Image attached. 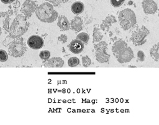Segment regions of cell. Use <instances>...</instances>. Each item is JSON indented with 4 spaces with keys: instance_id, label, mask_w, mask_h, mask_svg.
I'll return each mask as SVG.
<instances>
[{
    "instance_id": "obj_1",
    "label": "cell",
    "mask_w": 159,
    "mask_h": 125,
    "mask_svg": "<svg viewBox=\"0 0 159 125\" xmlns=\"http://www.w3.org/2000/svg\"><path fill=\"white\" fill-rule=\"evenodd\" d=\"M112 51L117 61L120 63L129 62L134 58V53L132 49L122 40H117L114 43Z\"/></svg>"
},
{
    "instance_id": "obj_2",
    "label": "cell",
    "mask_w": 159,
    "mask_h": 125,
    "mask_svg": "<svg viewBox=\"0 0 159 125\" xmlns=\"http://www.w3.org/2000/svg\"><path fill=\"white\" fill-rule=\"evenodd\" d=\"M29 27L27 17L23 14L17 15L9 27V35L12 38H20Z\"/></svg>"
},
{
    "instance_id": "obj_3",
    "label": "cell",
    "mask_w": 159,
    "mask_h": 125,
    "mask_svg": "<svg viewBox=\"0 0 159 125\" xmlns=\"http://www.w3.org/2000/svg\"><path fill=\"white\" fill-rule=\"evenodd\" d=\"M35 14L37 18L43 22L52 23L58 18V13L54 10L50 2H44L37 7Z\"/></svg>"
},
{
    "instance_id": "obj_4",
    "label": "cell",
    "mask_w": 159,
    "mask_h": 125,
    "mask_svg": "<svg viewBox=\"0 0 159 125\" xmlns=\"http://www.w3.org/2000/svg\"><path fill=\"white\" fill-rule=\"evenodd\" d=\"M120 25L124 30L130 28L136 24V16L134 12L130 9L122 10L118 14Z\"/></svg>"
},
{
    "instance_id": "obj_5",
    "label": "cell",
    "mask_w": 159,
    "mask_h": 125,
    "mask_svg": "<svg viewBox=\"0 0 159 125\" xmlns=\"http://www.w3.org/2000/svg\"><path fill=\"white\" fill-rule=\"evenodd\" d=\"M9 53L13 57L18 58L23 56L26 51L25 45L22 38H17L12 41L8 48Z\"/></svg>"
},
{
    "instance_id": "obj_6",
    "label": "cell",
    "mask_w": 159,
    "mask_h": 125,
    "mask_svg": "<svg viewBox=\"0 0 159 125\" xmlns=\"http://www.w3.org/2000/svg\"><path fill=\"white\" fill-rule=\"evenodd\" d=\"M107 43L105 41H100L99 43L95 44L94 47L95 49L96 59L101 62H107L109 60L110 55L106 52Z\"/></svg>"
},
{
    "instance_id": "obj_7",
    "label": "cell",
    "mask_w": 159,
    "mask_h": 125,
    "mask_svg": "<svg viewBox=\"0 0 159 125\" xmlns=\"http://www.w3.org/2000/svg\"><path fill=\"white\" fill-rule=\"evenodd\" d=\"M149 33V30L145 26H142L132 33L130 40L135 45H141L145 43V38Z\"/></svg>"
},
{
    "instance_id": "obj_8",
    "label": "cell",
    "mask_w": 159,
    "mask_h": 125,
    "mask_svg": "<svg viewBox=\"0 0 159 125\" xmlns=\"http://www.w3.org/2000/svg\"><path fill=\"white\" fill-rule=\"evenodd\" d=\"M37 4L32 0H26L22 4L20 9V11L24 15L27 17H30L32 14L35 12Z\"/></svg>"
},
{
    "instance_id": "obj_9",
    "label": "cell",
    "mask_w": 159,
    "mask_h": 125,
    "mask_svg": "<svg viewBox=\"0 0 159 125\" xmlns=\"http://www.w3.org/2000/svg\"><path fill=\"white\" fill-rule=\"evenodd\" d=\"M43 44L44 41L42 38L36 35L30 36L27 40L28 46L34 50L40 49L43 46Z\"/></svg>"
},
{
    "instance_id": "obj_10",
    "label": "cell",
    "mask_w": 159,
    "mask_h": 125,
    "mask_svg": "<svg viewBox=\"0 0 159 125\" xmlns=\"http://www.w3.org/2000/svg\"><path fill=\"white\" fill-rule=\"evenodd\" d=\"M142 6L143 12L147 14H152L157 11V4L153 0H143Z\"/></svg>"
},
{
    "instance_id": "obj_11",
    "label": "cell",
    "mask_w": 159,
    "mask_h": 125,
    "mask_svg": "<svg viewBox=\"0 0 159 125\" xmlns=\"http://www.w3.org/2000/svg\"><path fill=\"white\" fill-rule=\"evenodd\" d=\"M68 48L71 52L73 53L79 54L82 52L84 49V43L78 39H75L71 41V42L68 45Z\"/></svg>"
},
{
    "instance_id": "obj_12",
    "label": "cell",
    "mask_w": 159,
    "mask_h": 125,
    "mask_svg": "<svg viewBox=\"0 0 159 125\" xmlns=\"http://www.w3.org/2000/svg\"><path fill=\"white\" fill-rule=\"evenodd\" d=\"M64 64V61L60 57H53L48 59L44 64L47 67H61Z\"/></svg>"
},
{
    "instance_id": "obj_13",
    "label": "cell",
    "mask_w": 159,
    "mask_h": 125,
    "mask_svg": "<svg viewBox=\"0 0 159 125\" xmlns=\"http://www.w3.org/2000/svg\"><path fill=\"white\" fill-rule=\"evenodd\" d=\"M57 25L61 30L65 31L70 29V24L68 19L66 17V16L63 15H61L58 17Z\"/></svg>"
},
{
    "instance_id": "obj_14",
    "label": "cell",
    "mask_w": 159,
    "mask_h": 125,
    "mask_svg": "<svg viewBox=\"0 0 159 125\" xmlns=\"http://www.w3.org/2000/svg\"><path fill=\"white\" fill-rule=\"evenodd\" d=\"M70 27L73 30L76 32H80L81 30L83 27L82 19L79 16L75 17L71 20L70 22Z\"/></svg>"
},
{
    "instance_id": "obj_15",
    "label": "cell",
    "mask_w": 159,
    "mask_h": 125,
    "mask_svg": "<svg viewBox=\"0 0 159 125\" xmlns=\"http://www.w3.org/2000/svg\"><path fill=\"white\" fill-rule=\"evenodd\" d=\"M115 22H116V19L115 17L112 15H110L106 17V18L102 21V24L100 25V27L104 31L107 30L111 25V24Z\"/></svg>"
},
{
    "instance_id": "obj_16",
    "label": "cell",
    "mask_w": 159,
    "mask_h": 125,
    "mask_svg": "<svg viewBox=\"0 0 159 125\" xmlns=\"http://www.w3.org/2000/svg\"><path fill=\"white\" fill-rule=\"evenodd\" d=\"M84 6L81 1H76L73 2L71 6V10L72 12L75 14H80L82 13L84 11Z\"/></svg>"
},
{
    "instance_id": "obj_17",
    "label": "cell",
    "mask_w": 159,
    "mask_h": 125,
    "mask_svg": "<svg viewBox=\"0 0 159 125\" xmlns=\"http://www.w3.org/2000/svg\"><path fill=\"white\" fill-rule=\"evenodd\" d=\"M158 51H159V44H158V43L154 45L150 50V54L151 57L156 61H158V59H159Z\"/></svg>"
},
{
    "instance_id": "obj_18",
    "label": "cell",
    "mask_w": 159,
    "mask_h": 125,
    "mask_svg": "<svg viewBox=\"0 0 159 125\" xmlns=\"http://www.w3.org/2000/svg\"><path fill=\"white\" fill-rule=\"evenodd\" d=\"M93 41L94 42H98L101 40V39L102 38V33L99 31V28L98 27H94V30H93Z\"/></svg>"
},
{
    "instance_id": "obj_19",
    "label": "cell",
    "mask_w": 159,
    "mask_h": 125,
    "mask_svg": "<svg viewBox=\"0 0 159 125\" xmlns=\"http://www.w3.org/2000/svg\"><path fill=\"white\" fill-rule=\"evenodd\" d=\"M76 39L81 41L83 43H87L89 40V35L85 32H81L77 35Z\"/></svg>"
},
{
    "instance_id": "obj_20",
    "label": "cell",
    "mask_w": 159,
    "mask_h": 125,
    "mask_svg": "<svg viewBox=\"0 0 159 125\" xmlns=\"http://www.w3.org/2000/svg\"><path fill=\"white\" fill-rule=\"evenodd\" d=\"M80 64V59L77 57H71L68 60V65L70 67H75Z\"/></svg>"
},
{
    "instance_id": "obj_21",
    "label": "cell",
    "mask_w": 159,
    "mask_h": 125,
    "mask_svg": "<svg viewBox=\"0 0 159 125\" xmlns=\"http://www.w3.org/2000/svg\"><path fill=\"white\" fill-rule=\"evenodd\" d=\"M39 56L42 59H48L50 56V52L48 50H42L40 52Z\"/></svg>"
},
{
    "instance_id": "obj_22",
    "label": "cell",
    "mask_w": 159,
    "mask_h": 125,
    "mask_svg": "<svg viewBox=\"0 0 159 125\" xmlns=\"http://www.w3.org/2000/svg\"><path fill=\"white\" fill-rule=\"evenodd\" d=\"M8 59V54L4 50H0V61L5 62Z\"/></svg>"
},
{
    "instance_id": "obj_23",
    "label": "cell",
    "mask_w": 159,
    "mask_h": 125,
    "mask_svg": "<svg viewBox=\"0 0 159 125\" xmlns=\"http://www.w3.org/2000/svg\"><path fill=\"white\" fill-rule=\"evenodd\" d=\"M82 62L84 67H88L91 64V61L88 56H84L82 57Z\"/></svg>"
},
{
    "instance_id": "obj_24",
    "label": "cell",
    "mask_w": 159,
    "mask_h": 125,
    "mask_svg": "<svg viewBox=\"0 0 159 125\" xmlns=\"http://www.w3.org/2000/svg\"><path fill=\"white\" fill-rule=\"evenodd\" d=\"M124 1L125 0H110L111 5L114 7H118L120 6Z\"/></svg>"
},
{
    "instance_id": "obj_25",
    "label": "cell",
    "mask_w": 159,
    "mask_h": 125,
    "mask_svg": "<svg viewBox=\"0 0 159 125\" xmlns=\"http://www.w3.org/2000/svg\"><path fill=\"white\" fill-rule=\"evenodd\" d=\"M48 2H49L50 4H53L55 6H57L62 3L66 2L68 0H45Z\"/></svg>"
},
{
    "instance_id": "obj_26",
    "label": "cell",
    "mask_w": 159,
    "mask_h": 125,
    "mask_svg": "<svg viewBox=\"0 0 159 125\" xmlns=\"http://www.w3.org/2000/svg\"><path fill=\"white\" fill-rule=\"evenodd\" d=\"M137 61H139L140 62H143L145 60V54L141 50H139L137 52Z\"/></svg>"
},
{
    "instance_id": "obj_27",
    "label": "cell",
    "mask_w": 159,
    "mask_h": 125,
    "mask_svg": "<svg viewBox=\"0 0 159 125\" xmlns=\"http://www.w3.org/2000/svg\"><path fill=\"white\" fill-rule=\"evenodd\" d=\"M9 19L8 17H7L6 19H5V20H4V28L6 30H7V32L9 31Z\"/></svg>"
},
{
    "instance_id": "obj_28",
    "label": "cell",
    "mask_w": 159,
    "mask_h": 125,
    "mask_svg": "<svg viewBox=\"0 0 159 125\" xmlns=\"http://www.w3.org/2000/svg\"><path fill=\"white\" fill-rule=\"evenodd\" d=\"M67 36L65 34H61V35H60L58 37V40L60 41L61 43H64L65 42H66L67 41Z\"/></svg>"
},
{
    "instance_id": "obj_29",
    "label": "cell",
    "mask_w": 159,
    "mask_h": 125,
    "mask_svg": "<svg viewBox=\"0 0 159 125\" xmlns=\"http://www.w3.org/2000/svg\"><path fill=\"white\" fill-rule=\"evenodd\" d=\"M1 1L4 4H9V3H10V0H1Z\"/></svg>"
},
{
    "instance_id": "obj_30",
    "label": "cell",
    "mask_w": 159,
    "mask_h": 125,
    "mask_svg": "<svg viewBox=\"0 0 159 125\" xmlns=\"http://www.w3.org/2000/svg\"><path fill=\"white\" fill-rule=\"evenodd\" d=\"M129 67H136V66H131V65H129Z\"/></svg>"
},
{
    "instance_id": "obj_31",
    "label": "cell",
    "mask_w": 159,
    "mask_h": 125,
    "mask_svg": "<svg viewBox=\"0 0 159 125\" xmlns=\"http://www.w3.org/2000/svg\"><path fill=\"white\" fill-rule=\"evenodd\" d=\"M16 0H10V2H13L14 1H15Z\"/></svg>"
},
{
    "instance_id": "obj_32",
    "label": "cell",
    "mask_w": 159,
    "mask_h": 125,
    "mask_svg": "<svg viewBox=\"0 0 159 125\" xmlns=\"http://www.w3.org/2000/svg\"><path fill=\"white\" fill-rule=\"evenodd\" d=\"M1 28L0 27V35H1Z\"/></svg>"
}]
</instances>
